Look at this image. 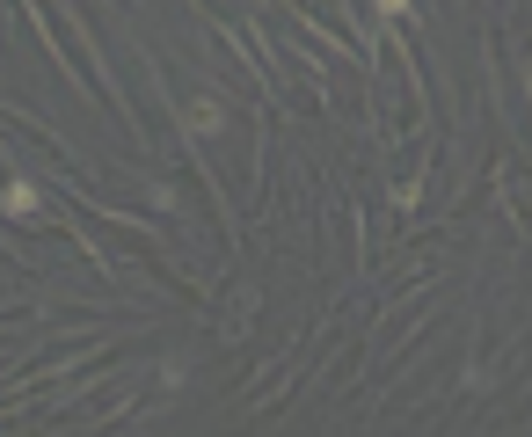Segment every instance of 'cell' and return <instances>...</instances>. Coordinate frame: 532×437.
Here are the masks:
<instances>
[{
    "label": "cell",
    "instance_id": "6da1fadb",
    "mask_svg": "<svg viewBox=\"0 0 532 437\" xmlns=\"http://www.w3.org/2000/svg\"><path fill=\"white\" fill-rule=\"evenodd\" d=\"M380 15H387V22H394V15H408V0H380Z\"/></svg>",
    "mask_w": 532,
    "mask_h": 437
}]
</instances>
